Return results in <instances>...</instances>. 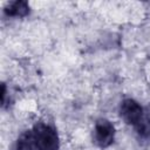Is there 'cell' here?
<instances>
[{
	"mask_svg": "<svg viewBox=\"0 0 150 150\" xmlns=\"http://www.w3.org/2000/svg\"><path fill=\"white\" fill-rule=\"evenodd\" d=\"M38 150H59V135L54 127L39 122L32 128Z\"/></svg>",
	"mask_w": 150,
	"mask_h": 150,
	"instance_id": "obj_1",
	"label": "cell"
},
{
	"mask_svg": "<svg viewBox=\"0 0 150 150\" xmlns=\"http://www.w3.org/2000/svg\"><path fill=\"white\" fill-rule=\"evenodd\" d=\"M93 138L95 144L102 149L110 146L115 139V128L112 123L105 118L97 120L95 123Z\"/></svg>",
	"mask_w": 150,
	"mask_h": 150,
	"instance_id": "obj_2",
	"label": "cell"
},
{
	"mask_svg": "<svg viewBox=\"0 0 150 150\" xmlns=\"http://www.w3.org/2000/svg\"><path fill=\"white\" fill-rule=\"evenodd\" d=\"M144 114L145 112H144L142 105L132 98L123 100L120 105V115H121L122 120L127 124H129L134 128L141 122Z\"/></svg>",
	"mask_w": 150,
	"mask_h": 150,
	"instance_id": "obj_3",
	"label": "cell"
},
{
	"mask_svg": "<svg viewBox=\"0 0 150 150\" xmlns=\"http://www.w3.org/2000/svg\"><path fill=\"white\" fill-rule=\"evenodd\" d=\"M4 12L7 16L25 18L29 14V5L27 1H23V0L13 1L6 5V7L4 8Z\"/></svg>",
	"mask_w": 150,
	"mask_h": 150,
	"instance_id": "obj_4",
	"label": "cell"
},
{
	"mask_svg": "<svg viewBox=\"0 0 150 150\" xmlns=\"http://www.w3.org/2000/svg\"><path fill=\"white\" fill-rule=\"evenodd\" d=\"M15 150H38L32 129L25 131L18 138L16 144H15Z\"/></svg>",
	"mask_w": 150,
	"mask_h": 150,
	"instance_id": "obj_5",
	"label": "cell"
},
{
	"mask_svg": "<svg viewBox=\"0 0 150 150\" xmlns=\"http://www.w3.org/2000/svg\"><path fill=\"white\" fill-rule=\"evenodd\" d=\"M135 130L141 138H150V114H144L141 122L135 127Z\"/></svg>",
	"mask_w": 150,
	"mask_h": 150,
	"instance_id": "obj_6",
	"label": "cell"
},
{
	"mask_svg": "<svg viewBox=\"0 0 150 150\" xmlns=\"http://www.w3.org/2000/svg\"><path fill=\"white\" fill-rule=\"evenodd\" d=\"M1 88H2V91H1V101H2V104H5V97H6V86H5V83H2Z\"/></svg>",
	"mask_w": 150,
	"mask_h": 150,
	"instance_id": "obj_7",
	"label": "cell"
}]
</instances>
